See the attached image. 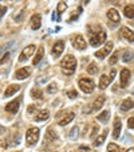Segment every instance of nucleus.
I'll return each mask as SVG.
<instances>
[{"label": "nucleus", "mask_w": 134, "mask_h": 152, "mask_svg": "<svg viewBox=\"0 0 134 152\" xmlns=\"http://www.w3.org/2000/svg\"><path fill=\"white\" fill-rule=\"evenodd\" d=\"M97 72H98V66L95 65L94 62H91L87 66V73L88 74H97Z\"/></svg>", "instance_id": "obj_29"}, {"label": "nucleus", "mask_w": 134, "mask_h": 152, "mask_svg": "<svg viewBox=\"0 0 134 152\" xmlns=\"http://www.w3.org/2000/svg\"><path fill=\"white\" fill-rule=\"evenodd\" d=\"M75 118V113L74 112H67L62 118L59 120V125L60 126H66L67 124H70L72 120Z\"/></svg>", "instance_id": "obj_12"}, {"label": "nucleus", "mask_w": 134, "mask_h": 152, "mask_svg": "<svg viewBox=\"0 0 134 152\" xmlns=\"http://www.w3.org/2000/svg\"><path fill=\"white\" fill-rule=\"evenodd\" d=\"M103 104H105V96H99L93 104V110H99L103 106Z\"/></svg>", "instance_id": "obj_21"}, {"label": "nucleus", "mask_w": 134, "mask_h": 152, "mask_svg": "<svg viewBox=\"0 0 134 152\" xmlns=\"http://www.w3.org/2000/svg\"><path fill=\"white\" fill-rule=\"evenodd\" d=\"M47 81H49V77H39L36 80V83L38 85H40V83H46Z\"/></svg>", "instance_id": "obj_37"}, {"label": "nucleus", "mask_w": 134, "mask_h": 152, "mask_svg": "<svg viewBox=\"0 0 134 152\" xmlns=\"http://www.w3.org/2000/svg\"><path fill=\"white\" fill-rule=\"evenodd\" d=\"M20 143V137L19 135H11L8 139H6L3 143V147H15Z\"/></svg>", "instance_id": "obj_11"}, {"label": "nucleus", "mask_w": 134, "mask_h": 152, "mask_svg": "<svg viewBox=\"0 0 134 152\" xmlns=\"http://www.w3.org/2000/svg\"><path fill=\"white\" fill-rule=\"evenodd\" d=\"M78 136H79V128H78V126H74V128L70 131L69 137H70V140H77Z\"/></svg>", "instance_id": "obj_28"}, {"label": "nucleus", "mask_w": 134, "mask_h": 152, "mask_svg": "<svg viewBox=\"0 0 134 152\" xmlns=\"http://www.w3.org/2000/svg\"><path fill=\"white\" fill-rule=\"evenodd\" d=\"M80 12H82V7H78V10H77V14H74L71 18L69 19V22H72V20H75V19H78V16L80 15Z\"/></svg>", "instance_id": "obj_36"}, {"label": "nucleus", "mask_w": 134, "mask_h": 152, "mask_svg": "<svg viewBox=\"0 0 134 152\" xmlns=\"http://www.w3.org/2000/svg\"><path fill=\"white\" fill-rule=\"evenodd\" d=\"M19 105H20V98H16V100L11 101L9 104H7L6 110L8 113H12V115H15V113H17V110H19Z\"/></svg>", "instance_id": "obj_10"}, {"label": "nucleus", "mask_w": 134, "mask_h": 152, "mask_svg": "<svg viewBox=\"0 0 134 152\" xmlns=\"http://www.w3.org/2000/svg\"><path fill=\"white\" fill-rule=\"evenodd\" d=\"M109 117H110V112H109V110H103L102 113H99V115H98L97 118L101 121V123H107Z\"/></svg>", "instance_id": "obj_26"}, {"label": "nucleus", "mask_w": 134, "mask_h": 152, "mask_svg": "<svg viewBox=\"0 0 134 152\" xmlns=\"http://www.w3.org/2000/svg\"><path fill=\"white\" fill-rule=\"evenodd\" d=\"M80 149H86V151H88V149H90V148H88V147H85V145H82V147H80Z\"/></svg>", "instance_id": "obj_46"}, {"label": "nucleus", "mask_w": 134, "mask_h": 152, "mask_svg": "<svg viewBox=\"0 0 134 152\" xmlns=\"http://www.w3.org/2000/svg\"><path fill=\"white\" fill-rule=\"evenodd\" d=\"M43 55H44V49H43V46H40L39 49H38L36 54H35L34 59H32V63H34V66H36V65H39V62L42 61Z\"/></svg>", "instance_id": "obj_17"}, {"label": "nucleus", "mask_w": 134, "mask_h": 152, "mask_svg": "<svg viewBox=\"0 0 134 152\" xmlns=\"http://www.w3.org/2000/svg\"><path fill=\"white\" fill-rule=\"evenodd\" d=\"M31 96H32V98H42L43 93H42V90H40L39 88H35V89L31 90Z\"/></svg>", "instance_id": "obj_30"}, {"label": "nucleus", "mask_w": 134, "mask_h": 152, "mask_svg": "<svg viewBox=\"0 0 134 152\" xmlns=\"http://www.w3.org/2000/svg\"><path fill=\"white\" fill-rule=\"evenodd\" d=\"M6 11H7V7H4V6H0V19L4 16V14H6Z\"/></svg>", "instance_id": "obj_41"}, {"label": "nucleus", "mask_w": 134, "mask_h": 152, "mask_svg": "<svg viewBox=\"0 0 134 152\" xmlns=\"http://www.w3.org/2000/svg\"><path fill=\"white\" fill-rule=\"evenodd\" d=\"M111 50H113V42H107L102 50L95 53V57H97L98 59H105L106 55H109L111 53Z\"/></svg>", "instance_id": "obj_5"}, {"label": "nucleus", "mask_w": 134, "mask_h": 152, "mask_svg": "<svg viewBox=\"0 0 134 152\" xmlns=\"http://www.w3.org/2000/svg\"><path fill=\"white\" fill-rule=\"evenodd\" d=\"M121 129H122V123H121L120 118H115L114 121V131H113V137L114 139H118L121 135Z\"/></svg>", "instance_id": "obj_16"}, {"label": "nucleus", "mask_w": 134, "mask_h": 152, "mask_svg": "<svg viewBox=\"0 0 134 152\" xmlns=\"http://www.w3.org/2000/svg\"><path fill=\"white\" fill-rule=\"evenodd\" d=\"M121 35L126 40H129V42H134V32L130 28H127V27H122L121 28Z\"/></svg>", "instance_id": "obj_14"}, {"label": "nucleus", "mask_w": 134, "mask_h": 152, "mask_svg": "<svg viewBox=\"0 0 134 152\" xmlns=\"http://www.w3.org/2000/svg\"><path fill=\"white\" fill-rule=\"evenodd\" d=\"M120 151H121V148L114 143H110L107 145V152H120Z\"/></svg>", "instance_id": "obj_33"}, {"label": "nucleus", "mask_w": 134, "mask_h": 152, "mask_svg": "<svg viewBox=\"0 0 134 152\" xmlns=\"http://www.w3.org/2000/svg\"><path fill=\"white\" fill-rule=\"evenodd\" d=\"M72 46L78 50H85L87 45H86V40L82 35H75V37L72 38Z\"/></svg>", "instance_id": "obj_8"}, {"label": "nucleus", "mask_w": 134, "mask_h": 152, "mask_svg": "<svg viewBox=\"0 0 134 152\" xmlns=\"http://www.w3.org/2000/svg\"><path fill=\"white\" fill-rule=\"evenodd\" d=\"M133 58H134V53L133 51H125L122 59H123V62H129V61H131Z\"/></svg>", "instance_id": "obj_32"}, {"label": "nucleus", "mask_w": 134, "mask_h": 152, "mask_svg": "<svg viewBox=\"0 0 134 152\" xmlns=\"http://www.w3.org/2000/svg\"><path fill=\"white\" fill-rule=\"evenodd\" d=\"M67 96H69V98H75L78 96V93H77V90H69Z\"/></svg>", "instance_id": "obj_39"}, {"label": "nucleus", "mask_w": 134, "mask_h": 152, "mask_svg": "<svg viewBox=\"0 0 134 152\" xmlns=\"http://www.w3.org/2000/svg\"><path fill=\"white\" fill-rule=\"evenodd\" d=\"M35 112V105H30L28 106V113H34Z\"/></svg>", "instance_id": "obj_42"}, {"label": "nucleus", "mask_w": 134, "mask_h": 152, "mask_svg": "<svg viewBox=\"0 0 134 152\" xmlns=\"http://www.w3.org/2000/svg\"><path fill=\"white\" fill-rule=\"evenodd\" d=\"M126 152H134V147H131V148L126 149Z\"/></svg>", "instance_id": "obj_45"}, {"label": "nucleus", "mask_w": 134, "mask_h": 152, "mask_svg": "<svg viewBox=\"0 0 134 152\" xmlns=\"http://www.w3.org/2000/svg\"><path fill=\"white\" fill-rule=\"evenodd\" d=\"M8 58H9V53H4V54H3V57L0 58V65H3V63L6 62V61L8 59Z\"/></svg>", "instance_id": "obj_38"}, {"label": "nucleus", "mask_w": 134, "mask_h": 152, "mask_svg": "<svg viewBox=\"0 0 134 152\" xmlns=\"http://www.w3.org/2000/svg\"><path fill=\"white\" fill-rule=\"evenodd\" d=\"M127 126L130 129H134V117H130L127 120Z\"/></svg>", "instance_id": "obj_40"}, {"label": "nucleus", "mask_w": 134, "mask_h": 152, "mask_svg": "<svg viewBox=\"0 0 134 152\" xmlns=\"http://www.w3.org/2000/svg\"><path fill=\"white\" fill-rule=\"evenodd\" d=\"M40 24H42V18H40V15L39 14L32 15V18H31V27H32V30H39L40 28Z\"/></svg>", "instance_id": "obj_15"}, {"label": "nucleus", "mask_w": 134, "mask_h": 152, "mask_svg": "<svg viewBox=\"0 0 134 152\" xmlns=\"http://www.w3.org/2000/svg\"><path fill=\"white\" fill-rule=\"evenodd\" d=\"M58 139V135H56V132H55L52 128H49L47 129V133H46V140L47 141H54V140H56Z\"/></svg>", "instance_id": "obj_25"}, {"label": "nucleus", "mask_w": 134, "mask_h": 152, "mask_svg": "<svg viewBox=\"0 0 134 152\" xmlns=\"http://www.w3.org/2000/svg\"><path fill=\"white\" fill-rule=\"evenodd\" d=\"M98 129H99V128H98V125H97V126H94V128H93V132H91V137H93V136L95 135V132H98Z\"/></svg>", "instance_id": "obj_43"}, {"label": "nucleus", "mask_w": 134, "mask_h": 152, "mask_svg": "<svg viewBox=\"0 0 134 152\" xmlns=\"http://www.w3.org/2000/svg\"><path fill=\"white\" fill-rule=\"evenodd\" d=\"M107 18L111 20V22H114V23H118V22H120V14H118V11L114 8H111L107 11Z\"/></svg>", "instance_id": "obj_18"}, {"label": "nucleus", "mask_w": 134, "mask_h": 152, "mask_svg": "<svg viewBox=\"0 0 134 152\" xmlns=\"http://www.w3.org/2000/svg\"><path fill=\"white\" fill-rule=\"evenodd\" d=\"M63 50H64V42H63V40H58V42L54 45L52 50H51L52 57H54V58H59L60 55H62Z\"/></svg>", "instance_id": "obj_7"}, {"label": "nucleus", "mask_w": 134, "mask_h": 152, "mask_svg": "<svg viewBox=\"0 0 134 152\" xmlns=\"http://www.w3.org/2000/svg\"><path fill=\"white\" fill-rule=\"evenodd\" d=\"M49 117H50V112L44 109L38 113L36 117H35V121H46V120H49Z\"/></svg>", "instance_id": "obj_22"}, {"label": "nucleus", "mask_w": 134, "mask_h": 152, "mask_svg": "<svg viewBox=\"0 0 134 152\" xmlns=\"http://www.w3.org/2000/svg\"><path fill=\"white\" fill-rule=\"evenodd\" d=\"M118 51H115L114 54L111 55L110 57V59H109V62H110V65H115V63H117V61H118Z\"/></svg>", "instance_id": "obj_34"}, {"label": "nucleus", "mask_w": 134, "mask_h": 152, "mask_svg": "<svg viewBox=\"0 0 134 152\" xmlns=\"http://www.w3.org/2000/svg\"><path fill=\"white\" fill-rule=\"evenodd\" d=\"M1 55H3V54H1V50H0V57H1Z\"/></svg>", "instance_id": "obj_47"}, {"label": "nucleus", "mask_w": 134, "mask_h": 152, "mask_svg": "<svg viewBox=\"0 0 134 152\" xmlns=\"http://www.w3.org/2000/svg\"><path fill=\"white\" fill-rule=\"evenodd\" d=\"M88 32H90V45L94 47L101 46L102 43H105L106 40V32L102 31L99 27H93V26H88L87 27Z\"/></svg>", "instance_id": "obj_1"}, {"label": "nucleus", "mask_w": 134, "mask_h": 152, "mask_svg": "<svg viewBox=\"0 0 134 152\" xmlns=\"http://www.w3.org/2000/svg\"><path fill=\"white\" fill-rule=\"evenodd\" d=\"M4 132H6V128L0 125V135H1V133H4Z\"/></svg>", "instance_id": "obj_44"}, {"label": "nucleus", "mask_w": 134, "mask_h": 152, "mask_svg": "<svg viewBox=\"0 0 134 152\" xmlns=\"http://www.w3.org/2000/svg\"><path fill=\"white\" fill-rule=\"evenodd\" d=\"M27 77H30V69L28 67H22L15 73V78L16 80H26Z\"/></svg>", "instance_id": "obj_13"}, {"label": "nucleus", "mask_w": 134, "mask_h": 152, "mask_svg": "<svg viewBox=\"0 0 134 152\" xmlns=\"http://www.w3.org/2000/svg\"><path fill=\"white\" fill-rule=\"evenodd\" d=\"M39 129L38 128H30L26 133V141H27V145L31 147V145H35L39 140Z\"/></svg>", "instance_id": "obj_3"}, {"label": "nucleus", "mask_w": 134, "mask_h": 152, "mask_svg": "<svg viewBox=\"0 0 134 152\" xmlns=\"http://www.w3.org/2000/svg\"><path fill=\"white\" fill-rule=\"evenodd\" d=\"M58 90L56 88V83H50L49 88H47V93H50V94H52V93H55Z\"/></svg>", "instance_id": "obj_35"}, {"label": "nucleus", "mask_w": 134, "mask_h": 152, "mask_svg": "<svg viewBox=\"0 0 134 152\" xmlns=\"http://www.w3.org/2000/svg\"><path fill=\"white\" fill-rule=\"evenodd\" d=\"M60 66L64 74H72L77 69V59L72 55H66L60 62Z\"/></svg>", "instance_id": "obj_2"}, {"label": "nucleus", "mask_w": 134, "mask_h": 152, "mask_svg": "<svg viewBox=\"0 0 134 152\" xmlns=\"http://www.w3.org/2000/svg\"><path fill=\"white\" fill-rule=\"evenodd\" d=\"M78 85H79L80 90H82L83 93H87V94L93 93V90H94V88H95L93 80H90V78H80Z\"/></svg>", "instance_id": "obj_4"}, {"label": "nucleus", "mask_w": 134, "mask_h": 152, "mask_svg": "<svg viewBox=\"0 0 134 152\" xmlns=\"http://www.w3.org/2000/svg\"><path fill=\"white\" fill-rule=\"evenodd\" d=\"M35 45H30V46H27L26 49L22 51V55L19 57V61L20 62H24V61H27L28 58H31V55H34V53H35Z\"/></svg>", "instance_id": "obj_6"}, {"label": "nucleus", "mask_w": 134, "mask_h": 152, "mask_svg": "<svg viewBox=\"0 0 134 152\" xmlns=\"http://www.w3.org/2000/svg\"><path fill=\"white\" fill-rule=\"evenodd\" d=\"M19 89H20L19 85H9L6 89V92H4V96H6V97H9V96L15 94L16 92H19Z\"/></svg>", "instance_id": "obj_23"}, {"label": "nucleus", "mask_w": 134, "mask_h": 152, "mask_svg": "<svg viewBox=\"0 0 134 152\" xmlns=\"http://www.w3.org/2000/svg\"><path fill=\"white\" fill-rule=\"evenodd\" d=\"M110 83H111L110 77H107L106 74L101 75V78H99V88H101V89H106V88H107Z\"/></svg>", "instance_id": "obj_19"}, {"label": "nucleus", "mask_w": 134, "mask_h": 152, "mask_svg": "<svg viewBox=\"0 0 134 152\" xmlns=\"http://www.w3.org/2000/svg\"><path fill=\"white\" fill-rule=\"evenodd\" d=\"M106 135H107V129H106V131H105V132H103L101 136H98V137L95 139V140H94V145H95V147L102 145L103 141H105V139H106Z\"/></svg>", "instance_id": "obj_27"}, {"label": "nucleus", "mask_w": 134, "mask_h": 152, "mask_svg": "<svg viewBox=\"0 0 134 152\" xmlns=\"http://www.w3.org/2000/svg\"><path fill=\"white\" fill-rule=\"evenodd\" d=\"M67 10V4L64 3V1H59L58 3V10H56V14H63V12Z\"/></svg>", "instance_id": "obj_31"}, {"label": "nucleus", "mask_w": 134, "mask_h": 152, "mask_svg": "<svg viewBox=\"0 0 134 152\" xmlns=\"http://www.w3.org/2000/svg\"><path fill=\"white\" fill-rule=\"evenodd\" d=\"M123 15H125L126 18H129V19H133L134 18V6L133 4H129V6L125 7V10H123Z\"/></svg>", "instance_id": "obj_24"}, {"label": "nucleus", "mask_w": 134, "mask_h": 152, "mask_svg": "<svg viewBox=\"0 0 134 152\" xmlns=\"http://www.w3.org/2000/svg\"><path fill=\"white\" fill-rule=\"evenodd\" d=\"M133 106H134V101L131 100V98H129V100H125L122 104H121V110L127 112V110L133 109Z\"/></svg>", "instance_id": "obj_20"}, {"label": "nucleus", "mask_w": 134, "mask_h": 152, "mask_svg": "<svg viewBox=\"0 0 134 152\" xmlns=\"http://www.w3.org/2000/svg\"><path fill=\"white\" fill-rule=\"evenodd\" d=\"M130 82V72L127 69H122L121 70V83L120 86L121 88H126Z\"/></svg>", "instance_id": "obj_9"}]
</instances>
